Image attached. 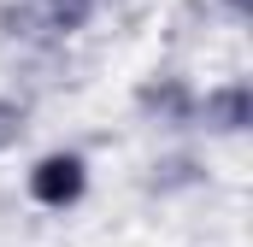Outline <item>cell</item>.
<instances>
[{"label": "cell", "instance_id": "cell-1", "mask_svg": "<svg viewBox=\"0 0 253 247\" xmlns=\"http://www.w3.org/2000/svg\"><path fill=\"white\" fill-rule=\"evenodd\" d=\"M30 200L42 206V212H71L83 194H88V159L83 153H71V147H53V153H42L36 165H30Z\"/></svg>", "mask_w": 253, "mask_h": 247}, {"label": "cell", "instance_id": "cell-2", "mask_svg": "<svg viewBox=\"0 0 253 247\" xmlns=\"http://www.w3.org/2000/svg\"><path fill=\"white\" fill-rule=\"evenodd\" d=\"M200 118H206V129H218V135H242L253 124V88L248 82H218V88H206Z\"/></svg>", "mask_w": 253, "mask_h": 247}, {"label": "cell", "instance_id": "cell-3", "mask_svg": "<svg viewBox=\"0 0 253 247\" xmlns=\"http://www.w3.org/2000/svg\"><path fill=\"white\" fill-rule=\"evenodd\" d=\"M88 6H94V0H47V24L71 36V30H83V18H88Z\"/></svg>", "mask_w": 253, "mask_h": 247}, {"label": "cell", "instance_id": "cell-4", "mask_svg": "<svg viewBox=\"0 0 253 247\" xmlns=\"http://www.w3.org/2000/svg\"><path fill=\"white\" fill-rule=\"evenodd\" d=\"M230 12H236V18H248V12H253V0H230Z\"/></svg>", "mask_w": 253, "mask_h": 247}]
</instances>
